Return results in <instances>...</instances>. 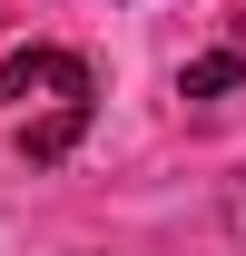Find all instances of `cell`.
<instances>
[{"label": "cell", "mask_w": 246, "mask_h": 256, "mask_svg": "<svg viewBox=\"0 0 246 256\" xmlns=\"http://www.w3.org/2000/svg\"><path fill=\"white\" fill-rule=\"evenodd\" d=\"M226 89H246V50H207V60L178 69V98H197V108H207V98H226Z\"/></svg>", "instance_id": "cell-3"}, {"label": "cell", "mask_w": 246, "mask_h": 256, "mask_svg": "<svg viewBox=\"0 0 246 256\" xmlns=\"http://www.w3.org/2000/svg\"><path fill=\"white\" fill-rule=\"evenodd\" d=\"M69 98H98L89 89V60H69V50H50V40H30V50L0 60V108H69Z\"/></svg>", "instance_id": "cell-1"}, {"label": "cell", "mask_w": 246, "mask_h": 256, "mask_svg": "<svg viewBox=\"0 0 246 256\" xmlns=\"http://www.w3.org/2000/svg\"><path fill=\"white\" fill-rule=\"evenodd\" d=\"M79 128H89V98H69V108H40V118L20 128V158H30V168L69 158V148H79Z\"/></svg>", "instance_id": "cell-2"}, {"label": "cell", "mask_w": 246, "mask_h": 256, "mask_svg": "<svg viewBox=\"0 0 246 256\" xmlns=\"http://www.w3.org/2000/svg\"><path fill=\"white\" fill-rule=\"evenodd\" d=\"M226 226H236V236H246V178H236V197H226Z\"/></svg>", "instance_id": "cell-4"}]
</instances>
